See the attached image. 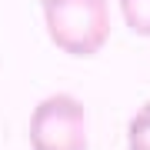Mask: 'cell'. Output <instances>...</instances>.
I'll use <instances>...</instances> for the list:
<instances>
[{"label": "cell", "mask_w": 150, "mask_h": 150, "mask_svg": "<svg viewBox=\"0 0 150 150\" xmlns=\"http://www.w3.org/2000/svg\"><path fill=\"white\" fill-rule=\"evenodd\" d=\"M30 147L33 150H90L87 110L74 93H50L30 113Z\"/></svg>", "instance_id": "7a4b0ae2"}, {"label": "cell", "mask_w": 150, "mask_h": 150, "mask_svg": "<svg viewBox=\"0 0 150 150\" xmlns=\"http://www.w3.org/2000/svg\"><path fill=\"white\" fill-rule=\"evenodd\" d=\"M127 147H130V150H150V100L134 113V120H130Z\"/></svg>", "instance_id": "277c9868"}, {"label": "cell", "mask_w": 150, "mask_h": 150, "mask_svg": "<svg viewBox=\"0 0 150 150\" xmlns=\"http://www.w3.org/2000/svg\"><path fill=\"white\" fill-rule=\"evenodd\" d=\"M47 33L70 57H93L110 37L107 0H40Z\"/></svg>", "instance_id": "6da1fadb"}, {"label": "cell", "mask_w": 150, "mask_h": 150, "mask_svg": "<svg viewBox=\"0 0 150 150\" xmlns=\"http://www.w3.org/2000/svg\"><path fill=\"white\" fill-rule=\"evenodd\" d=\"M120 13L134 33L150 37V0H120Z\"/></svg>", "instance_id": "3957f363"}]
</instances>
